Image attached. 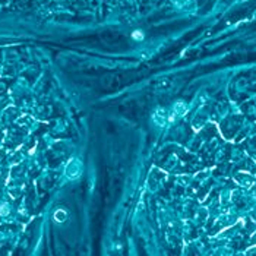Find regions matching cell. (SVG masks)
<instances>
[{
	"mask_svg": "<svg viewBox=\"0 0 256 256\" xmlns=\"http://www.w3.org/2000/svg\"><path fill=\"white\" fill-rule=\"evenodd\" d=\"M132 37H133L135 40H143V34H142L141 31H135V32L132 34Z\"/></svg>",
	"mask_w": 256,
	"mask_h": 256,
	"instance_id": "6da1fadb",
	"label": "cell"
}]
</instances>
